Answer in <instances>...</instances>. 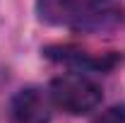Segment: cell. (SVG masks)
<instances>
[{
  "label": "cell",
  "mask_w": 125,
  "mask_h": 123,
  "mask_svg": "<svg viewBox=\"0 0 125 123\" xmlns=\"http://www.w3.org/2000/svg\"><path fill=\"white\" fill-rule=\"evenodd\" d=\"M39 17L48 24L58 27H72V29H111L123 17L118 10L111 7H96L82 0H36Z\"/></svg>",
  "instance_id": "6da1fadb"
},
{
  "label": "cell",
  "mask_w": 125,
  "mask_h": 123,
  "mask_svg": "<svg viewBox=\"0 0 125 123\" xmlns=\"http://www.w3.org/2000/svg\"><path fill=\"white\" fill-rule=\"evenodd\" d=\"M51 101L70 116H84L101 104V87L82 73H67L51 82Z\"/></svg>",
  "instance_id": "7a4b0ae2"
},
{
  "label": "cell",
  "mask_w": 125,
  "mask_h": 123,
  "mask_svg": "<svg viewBox=\"0 0 125 123\" xmlns=\"http://www.w3.org/2000/svg\"><path fill=\"white\" fill-rule=\"evenodd\" d=\"M46 56L51 61L65 63V65H72L77 73H87V70H94V73H106V70H113L118 63L123 61L120 56L115 53H104V56H94L89 51H82L77 46H51L46 48Z\"/></svg>",
  "instance_id": "3957f363"
},
{
  "label": "cell",
  "mask_w": 125,
  "mask_h": 123,
  "mask_svg": "<svg viewBox=\"0 0 125 123\" xmlns=\"http://www.w3.org/2000/svg\"><path fill=\"white\" fill-rule=\"evenodd\" d=\"M10 123H51L48 99L36 87L19 89L10 104Z\"/></svg>",
  "instance_id": "277c9868"
},
{
  "label": "cell",
  "mask_w": 125,
  "mask_h": 123,
  "mask_svg": "<svg viewBox=\"0 0 125 123\" xmlns=\"http://www.w3.org/2000/svg\"><path fill=\"white\" fill-rule=\"evenodd\" d=\"M94 123H125V104H118V106H111L106 111H101Z\"/></svg>",
  "instance_id": "5b68a950"
}]
</instances>
